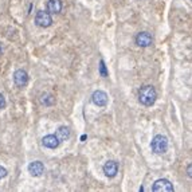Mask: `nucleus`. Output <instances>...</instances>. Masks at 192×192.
Here are the masks:
<instances>
[{
	"instance_id": "f257e3e1",
	"label": "nucleus",
	"mask_w": 192,
	"mask_h": 192,
	"mask_svg": "<svg viewBox=\"0 0 192 192\" xmlns=\"http://www.w3.org/2000/svg\"><path fill=\"white\" fill-rule=\"evenodd\" d=\"M138 100L144 106H152L157 100V93L152 85H145L138 92Z\"/></svg>"
},
{
	"instance_id": "f03ea898",
	"label": "nucleus",
	"mask_w": 192,
	"mask_h": 192,
	"mask_svg": "<svg viewBox=\"0 0 192 192\" xmlns=\"http://www.w3.org/2000/svg\"><path fill=\"white\" fill-rule=\"evenodd\" d=\"M151 148L152 151L154 152L156 154H162L167 152L168 149V138L162 134H157L152 138L151 143Z\"/></svg>"
},
{
	"instance_id": "7ed1b4c3",
	"label": "nucleus",
	"mask_w": 192,
	"mask_h": 192,
	"mask_svg": "<svg viewBox=\"0 0 192 192\" xmlns=\"http://www.w3.org/2000/svg\"><path fill=\"white\" fill-rule=\"evenodd\" d=\"M35 23L36 26L42 28H47L52 24V18L51 14L47 11H38L36 12V16H35Z\"/></svg>"
},
{
	"instance_id": "20e7f679",
	"label": "nucleus",
	"mask_w": 192,
	"mask_h": 192,
	"mask_svg": "<svg viewBox=\"0 0 192 192\" xmlns=\"http://www.w3.org/2000/svg\"><path fill=\"white\" fill-rule=\"evenodd\" d=\"M152 191L153 192H173V185L167 179H159V180H156L153 183Z\"/></svg>"
},
{
	"instance_id": "39448f33",
	"label": "nucleus",
	"mask_w": 192,
	"mask_h": 192,
	"mask_svg": "<svg viewBox=\"0 0 192 192\" xmlns=\"http://www.w3.org/2000/svg\"><path fill=\"white\" fill-rule=\"evenodd\" d=\"M92 101L95 106L98 108H102V106H106L108 105V101H109V97L105 92L102 90H95L92 95Z\"/></svg>"
},
{
	"instance_id": "423d86ee",
	"label": "nucleus",
	"mask_w": 192,
	"mask_h": 192,
	"mask_svg": "<svg viewBox=\"0 0 192 192\" xmlns=\"http://www.w3.org/2000/svg\"><path fill=\"white\" fill-rule=\"evenodd\" d=\"M152 42H153V38H152V35L149 32H146V31H141V32H138L137 36H136V44L140 47H149L152 44Z\"/></svg>"
},
{
	"instance_id": "0eeeda50",
	"label": "nucleus",
	"mask_w": 192,
	"mask_h": 192,
	"mask_svg": "<svg viewBox=\"0 0 192 192\" xmlns=\"http://www.w3.org/2000/svg\"><path fill=\"white\" fill-rule=\"evenodd\" d=\"M14 82L16 86L19 87H24L28 82V74L26 70L23 69H18L14 73Z\"/></svg>"
},
{
	"instance_id": "6e6552de",
	"label": "nucleus",
	"mask_w": 192,
	"mask_h": 192,
	"mask_svg": "<svg viewBox=\"0 0 192 192\" xmlns=\"http://www.w3.org/2000/svg\"><path fill=\"white\" fill-rule=\"evenodd\" d=\"M103 173H105V176L109 179L114 177V176L118 173V164H117L116 161H113V160L106 161L105 164H103Z\"/></svg>"
},
{
	"instance_id": "1a4fd4ad",
	"label": "nucleus",
	"mask_w": 192,
	"mask_h": 192,
	"mask_svg": "<svg viewBox=\"0 0 192 192\" xmlns=\"http://www.w3.org/2000/svg\"><path fill=\"white\" fill-rule=\"evenodd\" d=\"M28 172L31 176L34 177H39V176L43 175L44 172V165L42 161H32L28 164Z\"/></svg>"
},
{
	"instance_id": "9d476101",
	"label": "nucleus",
	"mask_w": 192,
	"mask_h": 192,
	"mask_svg": "<svg viewBox=\"0 0 192 192\" xmlns=\"http://www.w3.org/2000/svg\"><path fill=\"white\" fill-rule=\"evenodd\" d=\"M42 144H43L46 148H49V149H55V148L59 146L61 141L58 140L55 134H47V136H44V137L42 138Z\"/></svg>"
},
{
	"instance_id": "9b49d317",
	"label": "nucleus",
	"mask_w": 192,
	"mask_h": 192,
	"mask_svg": "<svg viewBox=\"0 0 192 192\" xmlns=\"http://www.w3.org/2000/svg\"><path fill=\"white\" fill-rule=\"evenodd\" d=\"M61 11H62V1L61 0H49L47 12H50V14H59Z\"/></svg>"
},
{
	"instance_id": "f8f14e48",
	"label": "nucleus",
	"mask_w": 192,
	"mask_h": 192,
	"mask_svg": "<svg viewBox=\"0 0 192 192\" xmlns=\"http://www.w3.org/2000/svg\"><path fill=\"white\" fill-rule=\"evenodd\" d=\"M70 129H69L67 126H59L57 130V133H55V136H57V138L59 141H66L70 138Z\"/></svg>"
},
{
	"instance_id": "ddd939ff",
	"label": "nucleus",
	"mask_w": 192,
	"mask_h": 192,
	"mask_svg": "<svg viewBox=\"0 0 192 192\" xmlns=\"http://www.w3.org/2000/svg\"><path fill=\"white\" fill-rule=\"evenodd\" d=\"M41 102L46 106H51V105H54L55 100L50 93H44V94H42V97H41Z\"/></svg>"
},
{
	"instance_id": "4468645a",
	"label": "nucleus",
	"mask_w": 192,
	"mask_h": 192,
	"mask_svg": "<svg viewBox=\"0 0 192 192\" xmlns=\"http://www.w3.org/2000/svg\"><path fill=\"white\" fill-rule=\"evenodd\" d=\"M98 69H100V74L102 78H106L108 77V70H106V66H105V62H103V59L100 61V66H98Z\"/></svg>"
},
{
	"instance_id": "2eb2a0df",
	"label": "nucleus",
	"mask_w": 192,
	"mask_h": 192,
	"mask_svg": "<svg viewBox=\"0 0 192 192\" xmlns=\"http://www.w3.org/2000/svg\"><path fill=\"white\" fill-rule=\"evenodd\" d=\"M7 106V102H6V98H4V95L0 93V110H3L4 108Z\"/></svg>"
},
{
	"instance_id": "dca6fc26",
	"label": "nucleus",
	"mask_w": 192,
	"mask_h": 192,
	"mask_svg": "<svg viewBox=\"0 0 192 192\" xmlns=\"http://www.w3.org/2000/svg\"><path fill=\"white\" fill-rule=\"evenodd\" d=\"M7 175H8V172H7V169H6V168H4V167H1V165H0V180H1V179H4Z\"/></svg>"
},
{
	"instance_id": "f3484780",
	"label": "nucleus",
	"mask_w": 192,
	"mask_h": 192,
	"mask_svg": "<svg viewBox=\"0 0 192 192\" xmlns=\"http://www.w3.org/2000/svg\"><path fill=\"white\" fill-rule=\"evenodd\" d=\"M187 175L191 177V175H192V171H191V165H188V168H187Z\"/></svg>"
},
{
	"instance_id": "a211bd4d",
	"label": "nucleus",
	"mask_w": 192,
	"mask_h": 192,
	"mask_svg": "<svg viewBox=\"0 0 192 192\" xmlns=\"http://www.w3.org/2000/svg\"><path fill=\"white\" fill-rule=\"evenodd\" d=\"M1 52H3V44L0 43V55H1Z\"/></svg>"
}]
</instances>
